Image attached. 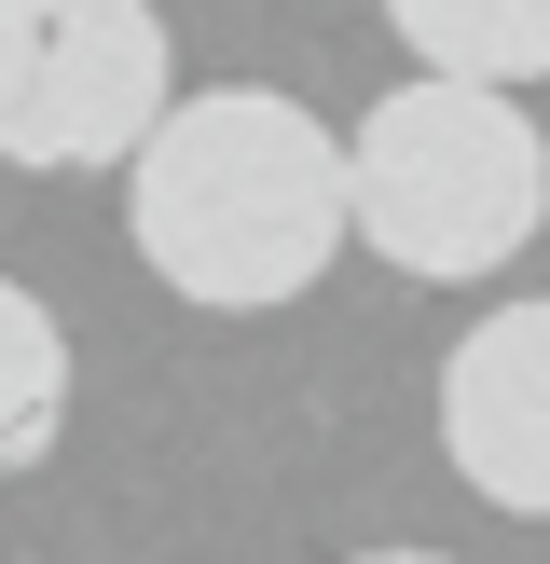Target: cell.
I'll use <instances>...</instances> for the list:
<instances>
[{"label": "cell", "instance_id": "obj_1", "mask_svg": "<svg viewBox=\"0 0 550 564\" xmlns=\"http://www.w3.org/2000/svg\"><path fill=\"white\" fill-rule=\"evenodd\" d=\"M124 235L207 317H275L358 248V180L344 138L275 83H207L179 97L124 165Z\"/></svg>", "mask_w": 550, "mask_h": 564}, {"label": "cell", "instance_id": "obj_2", "mask_svg": "<svg viewBox=\"0 0 550 564\" xmlns=\"http://www.w3.org/2000/svg\"><path fill=\"white\" fill-rule=\"evenodd\" d=\"M344 180H358V248L427 290H468V275L522 262L550 220V138L522 124V83H454V69H413L399 97L358 110L344 138Z\"/></svg>", "mask_w": 550, "mask_h": 564}, {"label": "cell", "instance_id": "obj_3", "mask_svg": "<svg viewBox=\"0 0 550 564\" xmlns=\"http://www.w3.org/2000/svg\"><path fill=\"white\" fill-rule=\"evenodd\" d=\"M179 110L152 0H0V165H138V138Z\"/></svg>", "mask_w": 550, "mask_h": 564}, {"label": "cell", "instance_id": "obj_4", "mask_svg": "<svg viewBox=\"0 0 550 564\" xmlns=\"http://www.w3.org/2000/svg\"><path fill=\"white\" fill-rule=\"evenodd\" d=\"M440 455L482 510L550 523V303H495L440 358Z\"/></svg>", "mask_w": 550, "mask_h": 564}, {"label": "cell", "instance_id": "obj_5", "mask_svg": "<svg viewBox=\"0 0 550 564\" xmlns=\"http://www.w3.org/2000/svg\"><path fill=\"white\" fill-rule=\"evenodd\" d=\"M55 441H69V330L42 290L0 275V482L55 468Z\"/></svg>", "mask_w": 550, "mask_h": 564}, {"label": "cell", "instance_id": "obj_6", "mask_svg": "<svg viewBox=\"0 0 550 564\" xmlns=\"http://www.w3.org/2000/svg\"><path fill=\"white\" fill-rule=\"evenodd\" d=\"M385 28L413 42V69H454V83L550 69V0H385Z\"/></svg>", "mask_w": 550, "mask_h": 564}, {"label": "cell", "instance_id": "obj_7", "mask_svg": "<svg viewBox=\"0 0 550 564\" xmlns=\"http://www.w3.org/2000/svg\"><path fill=\"white\" fill-rule=\"evenodd\" d=\"M358 564H440V551H358Z\"/></svg>", "mask_w": 550, "mask_h": 564}]
</instances>
